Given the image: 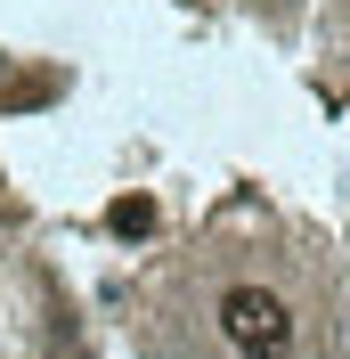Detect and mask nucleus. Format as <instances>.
Listing matches in <instances>:
<instances>
[{"label":"nucleus","instance_id":"nucleus-1","mask_svg":"<svg viewBox=\"0 0 350 359\" xmlns=\"http://www.w3.org/2000/svg\"><path fill=\"white\" fill-rule=\"evenodd\" d=\"M220 335L237 359H293V302L277 286H228L220 294Z\"/></svg>","mask_w":350,"mask_h":359},{"label":"nucleus","instance_id":"nucleus-2","mask_svg":"<svg viewBox=\"0 0 350 359\" xmlns=\"http://www.w3.org/2000/svg\"><path fill=\"white\" fill-rule=\"evenodd\" d=\"M147 221H155V204H139V196H131V204H114V229H122V237H139Z\"/></svg>","mask_w":350,"mask_h":359},{"label":"nucleus","instance_id":"nucleus-3","mask_svg":"<svg viewBox=\"0 0 350 359\" xmlns=\"http://www.w3.org/2000/svg\"><path fill=\"white\" fill-rule=\"evenodd\" d=\"M57 359H90V351H82V335H74V327H57Z\"/></svg>","mask_w":350,"mask_h":359}]
</instances>
